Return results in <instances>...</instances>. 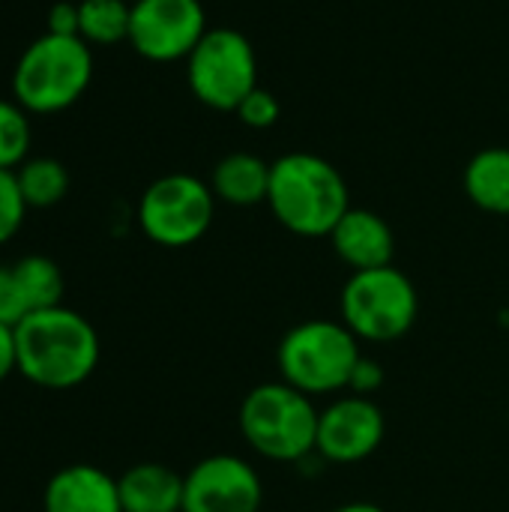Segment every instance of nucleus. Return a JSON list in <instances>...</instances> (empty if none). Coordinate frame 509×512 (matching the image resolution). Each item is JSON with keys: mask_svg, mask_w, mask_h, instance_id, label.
I'll return each instance as SVG.
<instances>
[{"mask_svg": "<svg viewBox=\"0 0 509 512\" xmlns=\"http://www.w3.org/2000/svg\"><path fill=\"white\" fill-rule=\"evenodd\" d=\"M18 372L42 390H72L99 366V333L75 309L30 312L15 327Z\"/></svg>", "mask_w": 509, "mask_h": 512, "instance_id": "1", "label": "nucleus"}, {"mask_svg": "<svg viewBox=\"0 0 509 512\" xmlns=\"http://www.w3.org/2000/svg\"><path fill=\"white\" fill-rule=\"evenodd\" d=\"M270 165L267 204L279 225L297 237H330L351 210L339 168L315 153H285Z\"/></svg>", "mask_w": 509, "mask_h": 512, "instance_id": "2", "label": "nucleus"}, {"mask_svg": "<svg viewBox=\"0 0 509 512\" xmlns=\"http://www.w3.org/2000/svg\"><path fill=\"white\" fill-rule=\"evenodd\" d=\"M318 417L315 399L279 378L258 384L243 396L237 423L243 441L261 459L291 465L315 453Z\"/></svg>", "mask_w": 509, "mask_h": 512, "instance_id": "3", "label": "nucleus"}, {"mask_svg": "<svg viewBox=\"0 0 509 512\" xmlns=\"http://www.w3.org/2000/svg\"><path fill=\"white\" fill-rule=\"evenodd\" d=\"M93 81V51L81 36L42 33L12 72L15 102L27 114H57L75 105Z\"/></svg>", "mask_w": 509, "mask_h": 512, "instance_id": "4", "label": "nucleus"}, {"mask_svg": "<svg viewBox=\"0 0 509 512\" xmlns=\"http://www.w3.org/2000/svg\"><path fill=\"white\" fill-rule=\"evenodd\" d=\"M360 357V339L342 321L327 318L294 324L276 348L279 378L312 399L348 390Z\"/></svg>", "mask_w": 509, "mask_h": 512, "instance_id": "5", "label": "nucleus"}, {"mask_svg": "<svg viewBox=\"0 0 509 512\" xmlns=\"http://www.w3.org/2000/svg\"><path fill=\"white\" fill-rule=\"evenodd\" d=\"M342 324L360 342H396L402 339L420 312L414 282L393 264L378 270L351 273L339 297Z\"/></svg>", "mask_w": 509, "mask_h": 512, "instance_id": "6", "label": "nucleus"}, {"mask_svg": "<svg viewBox=\"0 0 509 512\" xmlns=\"http://www.w3.org/2000/svg\"><path fill=\"white\" fill-rule=\"evenodd\" d=\"M216 216V195L210 183L192 174H165L153 180L138 201V225L147 240L165 249H186L198 243Z\"/></svg>", "mask_w": 509, "mask_h": 512, "instance_id": "7", "label": "nucleus"}, {"mask_svg": "<svg viewBox=\"0 0 509 512\" xmlns=\"http://www.w3.org/2000/svg\"><path fill=\"white\" fill-rule=\"evenodd\" d=\"M189 90L198 102L216 111H237L258 87V57L252 42L234 27L207 30L186 57Z\"/></svg>", "mask_w": 509, "mask_h": 512, "instance_id": "8", "label": "nucleus"}, {"mask_svg": "<svg viewBox=\"0 0 509 512\" xmlns=\"http://www.w3.org/2000/svg\"><path fill=\"white\" fill-rule=\"evenodd\" d=\"M207 33L201 0H135L129 21V45L153 60L171 63L189 57Z\"/></svg>", "mask_w": 509, "mask_h": 512, "instance_id": "9", "label": "nucleus"}, {"mask_svg": "<svg viewBox=\"0 0 509 512\" xmlns=\"http://www.w3.org/2000/svg\"><path fill=\"white\" fill-rule=\"evenodd\" d=\"M261 474L234 453H216L183 474V512H261Z\"/></svg>", "mask_w": 509, "mask_h": 512, "instance_id": "10", "label": "nucleus"}, {"mask_svg": "<svg viewBox=\"0 0 509 512\" xmlns=\"http://www.w3.org/2000/svg\"><path fill=\"white\" fill-rule=\"evenodd\" d=\"M384 435V411L372 399L348 393L321 411L315 453L333 465H357L381 447Z\"/></svg>", "mask_w": 509, "mask_h": 512, "instance_id": "11", "label": "nucleus"}, {"mask_svg": "<svg viewBox=\"0 0 509 512\" xmlns=\"http://www.w3.org/2000/svg\"><path fill=\"white\" fill-rule=\"evenodd\" d=\"M45 512H123L117 480L96 468V465H66L60 468L45 492H42Z\"/></svg>", "mask_w": 509, "mask_h": 512, "instance_id": "12", "label": "nucleus"}, {"mask_svg": "<svg viewBox=\"0 0 509 512\" xmlns=\"http://www.w3.org/2000/svg\"><path fill=\"white\" fill-rule=\"evenodd\" d=\"M330 243H333V252L354 273L387 267L393 264V255H396V237L387 219L360 207H351L339 219V225L330 234Z\"/></svg>", "mask_w": 509, "mask_h": 512, "instance_id": "13", "label": "nucleus"}, {"mask_svg": "<svg viewBox=\"0 0 509 512\" xmlns=\"http://www.w3.org/2000/svg\"><path fill=\"white\" fill-rule=\"evenodd\" d=\"M123 512H183V477L159 462L132 465L117 477Z\"/></svg>", "mask_w": 509, "mask_h": 512, "instance_id": "14", "label": "nucleus"}, {"mask_svg": "<svg viewBox=\"0 0 509 512\" xmlns=\"http://www.w3.org/2000/svg\"><path fill=\"white\" fill-rule=\"evenodd\" d=\"M270 168L255 153H228L216 162L210 189L216 201H225L231 207H255L267 201L270 192Z\"/></svg>", "mask_w": 509, "mask_h": 512, "instance_id": "15", "label": "nucleus"}, {"mask_svg": "<svg viewBox=\"0 0 509 512\" xmlns=\"http://www.w3.org/2000/svg\"><path fill=\"white\" fill-rule=\"evenodd\" d=\"M465 192L474 207L509 216V147L480 150L465 168Z\"/></svg>", "mask_w": 509, "mask_h": 512, "instance_id": "16", "label": "nucleus"}, {"mask_svg": "<svg viewBox=\"0 0 509 512\" xmlns=\"http://www.w3.org/2000/svg\"><path fill=\"white\" fill-rule=\"evenodd\" d=\"M12 273H15L18 288L24 294L27 312L63 306L66 282H63L60 267L51 258H45V255H24L21 261L12 264Z\"/></svg>", "mask_w": 509, "mask_h": 512, "instance_id": "17", "label": "nucleus"}, {"mask_svg": "<svg viewBox=\"0 0 509 512\" xmlns=\"http://www.w3.org/2000/svg\"><path fill=\"white\" fill-rule=\"evenodd\" d=\"M15 177H18V186H21V195H24L27 207H39V210L54 207L69 192V171L54 156L24 159L15 168Z\"/></svg>", "mask_w": 509, "mask_h": 512, "instance_id": "18", "label": "nucleus"}, {"mask_svg": "<svg viewBox=\"0 0 509 512\" xmlns=\"http://www.w3.org/2000/svg\"><path fill=\"white\" fill-rule=\"evenodd\" d=\"M132 6L123 0H81L78 3V36L93 45L129 42Z\"/></svg>", "mask_w": 509, "mask_h": 512, "instance_id": "19", "label": "nucleus"}, {"mask_svg": "<svg viewBox=\"0 0 509 512\" xmlns=\"http://www.w3.org/2000/svg\"><path fill=\"white\" fill-rule=\"evenodd\" d=\"M30 150V120L15 99H0V168L15 171Z\"/></svg>", "mask_w": 509, "mask_h": 512, "instance_id": "20", "label": "nucleus"}, {"mask_svg": "<svg viewBox=\"0 0 509 512\" xmlns=\"http://www.w3.org/2000/svg\"><path fill=\"white\" fill-rule=\"evenodd\" d=\"M27 210L30 207H27V201L21 195V186H18L15 171L0 168V246L9 243L21 231Z\"/></svg>", "mask_w": 509, "mask_h": 512, "instance_id": "21", "label": "nucleus"}, {"mask_svg": "<svg viewBox=\"0 0 509 512\" xmlns=\"http://www.w3.org/2000/svg\"><path fill=\"white\" fill-rule=\"evenodd\" d=\"M249 129H270L276 120H279V114H282V108H279V99L267 90V87H255L243 102H240V108L234 111Z\"/></svg>", "mask_w": 509, "mask_h": 512, "instance_id": "22", "label": "nucleus"}, {"mask_svg": "<svg viewBox=\"0 0 509 512\" xmlns=\"http://www.w3.org/2000/svg\"><path fill=\"white\" fill-rule=\"evenodd\" d=\"M27 315L30 312H27V303H24V294L18 288L12 267H0V324L18 327Z\"/></svg>", "mask_w": 509, "mask_h": 512, "instance_id": "23", "label": "nucleus"}, {"mask_svg": "<svg viewBox=\"0 0 509 512\" xmlns=\"http://www.w3.org/2000/svg\"><path fill=\"white\" fill-rule=\"evenodd\" d=\"M381 387H384V369H381V363H378L375 357H366V354H363L360 363H357L354 372H351L348 393L372 399Z\"/></svg>", "mask_w": 509, "mask_h": 512, "instance_id": "24", "label": "nucleus"}, {"mask_svg": "<svg viewBox=\"0 0 509 512\" xmlns=\"http://www.w3.org/2000/svg\"><path fill=\"white\" fill-rule=\"evenodd\" d=\"M54 36H78V3L60 0L48 9V30Z\"/></svg>", "mask_w": 509, "mask_h": 512, "instance_id": "25", "label": "nucleus"}, {"mask_svg": "<svg viewBox=\"0 0 509 512\" xmlns=\"http://www.w3.org/2000/svg\"><path fill=\"white\" fill-rule=\"evenodd\" d=\"M18 372V354H15V327L0 324V384Z\"/></svg>", "mask_w": 509, "mask_h": 512, "instance_id": "26", "label": "nucleus"}, {"mask_svg": "<svg viewBox=\"0 0 509 512\" xmlns=\"http://www.w3.org/2000/svg\"><path fill=\"white\" fill-rule=\"evenodd\" d=\"M330 512H387L384 507L372 504V501H351V504H342V507H333Z\"/></svg>", "mask_w": 509, "mask_h": 512, "instance_id": "27", "label": "nucleus"}]
</instances>
